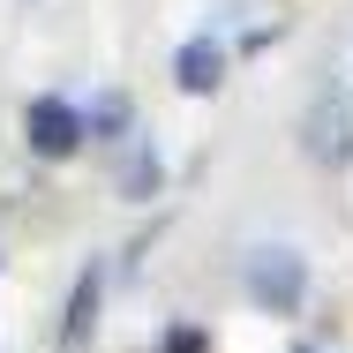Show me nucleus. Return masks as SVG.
I'll return each instance as SVG.
<instances>
[{"label": "nucleus", "mask_w": 353, "mask_h": 353, "mask_svg": "<svg viewBox=\"0 0 353 353\" xmlns=\"http://www.w3.org/2000/svg\"><path fill=\"white\" fill-rule=\"evenodd\" d=\"M241 285H248V301H256L263 316H301V301H308V256L263 241V248H248Z\"/></svg>", "instance_id": "f257e3e1"}, {"label": "nucleus", "mask_w": 353, "mask_h": 353, "mask_svg": "<svg viewBox=\"0 0 353 353\" xmlns=\"http://www.w3.org/2000/svg\"><path fill=\"white\" fill-rule=\"evenodd\" d=\"M301 150L316 165H353V90L331 83L308 113H301Z\"/></svg>", "instance_id": "f03ea898"}, {"label": "nucleus", "mask_w": 353, "mask_h": 353, "mask_svg": "<svg viewBox=\"0 0 353 353\" xmlns=\"http://www.w3.org/2000/svg\"><path fill=\"white\" fill-rule=\"evenodd\" d=\"M83 136H90V121L75 113L68 98H30V105H23V143H30L38 158H75Z\"/></svg>", "instance_id": "7ed1b4c3"}, {"label": "nucleus", "mask_w": 353, "mask_h": 353, "mask_svg": "<svg viewBox=\"0 0 353 353\" xmlns=\"http://www.w3.org/2000/svg\"><path fill=\"white\" fill-rule=\"evenodd\" d=\"M98 301H105V263H83L68 293V316H61V353H83V339L98 331Z\"/></svg>", "instance_id": "20e7f679"}, {"label": "nucleus", "mask_w": 353, "mask_h": 353, "mask_svg": "<svg viewBox=\"0 0 353 353\" xmlns=\"http://www.w3.org/2000/svg\"><path fill=\"white\" fill-rule=\"evenodd\" d=\"M173 83H181L188 98H211L218 83H225V46H218V38H188V46L173 53Z\"/></svg>", "instance_id": "39448f33"}, {"label": "nucleus", "mask_w": 353, "mask_h": 353, "mask_svg": "<svg viewBox=\"0 0 353 353\" xmlns=\"http://www.w3.org/2000/svg\"><path fill=\"white\" fill-rule=\"evenodd\" d=\"M158 181H165L158 150H150V143H136V150L121 158V196H128V203H150V196H158Z\"/></svg>", "instance_id": "423d86ee"}, {"label": "nucleus", "mask_w": 353, "mask_h": 353, "mask_svg": "<svg viewBox=\"0 0 353 353\" xmlns=\"http://www.w3.org/2000/svg\"><path fill=\"white\" fill-rule=\"evenodd\" d=\"M90 136H105V143L128 136V98H121V90H105V98L90 105Z\"/></svg>", "instance_id": "0eeeda50"}, {"label": "nucleus", "mask_w": 353, "mask_h": 353, "mask_svg": "<svg viewBox=\"0 0 353 353\" xmlns=\"http://www.w3.org/2000/svg\"><path fill=\"white\" fill-rule=\"evenodd\" d=\"M158 353H211V331L203 323H165L158 331Z\"/></svg>", "instance_id": "6e6552de"}, {"label": "nucleus", "mask_w": 353, "mask_h": 353, "mask_svg": "<svg viewBox=\"0 0 353 353\" xmlns=\"http://www.w3.org/2000/svg\"><path fill=\"white\" fill-rule=\"evenodd\" d=\"M293 353H323V346H293Z\"/></svg>", "instance_id": "1a4fd4ad"}]
</instances>
